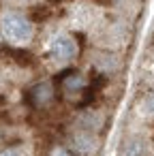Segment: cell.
<instances>
[{
  "label": "cell",
  "instance_id": "obj_1",
  "mask_svg": "<svg viewBox=\"0 0 154 156\" xmlns=\"http://www.w3.org/2000/svg\"><path fill=\"white\" fill-rule=\"evenodd\" d=\"M0 32L13 45H26L34 37V24L20 11H7L0 17Z\"/></svg>",
  "mask_w": 154,
  "mask_h": 156
},
{
  "label": "cell",
  "instance_id": "obj_2",
  "mask_svg": "<svg viewBox=\"0 0 154 156\" xmlns=\"http://www.w3.org/2000/svg\"><path fill=\"white\" fill-rule=\"evenodd\" d=\"M47 54L58 64H71L79 56V43H77V39L71 32H60V34H56L49 41Z\"/></svg>",
  "mask_w": 154,
  "mask_h": 156
},
{
  "label": "cell",
  "instance_id": "obj_3",
  "mask_svg": "<svg viewBox=\"0 0 154 156\" xmlns=\"http://www.w3.org/2000/svg\"><path fill=\"white\" fill-rule=\"evenodd\" d=\"M71 150L77 156H94L98 152V139L94 133L88 130H75L71 135Z\"/></svg>",
  "mask_w": 154,
  "mask_h": 156
},
{
  "label": "cell",
  "instance_id": "obj_4",
  "mask_svg": "<svg viewBox=\"0 0 154 156\" xmlns=\"http://www.w3.org/2000/svg\"><path fill=\"white\" fill-rule=\"evenodd\" d=\"M54 96H56V90H54V83H52L49 79L37 81V83L30 88V92H28L30 105L37 107V109H45V107H49L52 101H54Z\"/></svg>",
  "mask_w": 154,
  "mask_h": 156
},
{
  "label": "cell",
  "instance_id": "obj_5",
  "mask_svg": "<svg viewBox=\"0 0 154 156\" xmlns=\"http://www.w3.org/2000/svg\"><path fill=\"white\" fill-rule=\"evenodd\" d=\"M145 154H148V143L139 135L128 137L122 145V152H120V156H145Z\"/></svg>",
  "mask_w": 154,
  "mask_h": 156
},
{
  "label": "cell",
  "instance_id": "obj_6",
  "mask_svg": "<svg viewBox=\"0 0 154 156\" xmlns=\"http://www.w3.org/2000/svg\"><path fill=\"white\" fill-rule=\"evenodd\" d=\"M49 156H73V152H71V147L58 143V145H52L49 147Z\"/></svg>",
  "mask_w": 154,
  "mask_h": 156
},
{
  "label": "cell",
  "instance_id": "obj_7",
  "mask_svg": "<svg viewBox=\"0 0 154 156\" xmlns=\"http://www.w3.org/2000/svg\"><path fill=\"white\" fill-rule=\"evenodd\" d=\"M0 156H20V150L17 147H5L0 152Z\"/></svg>",
  "mask_w": 154,
  "mask_h": 156
}]
</instances>
